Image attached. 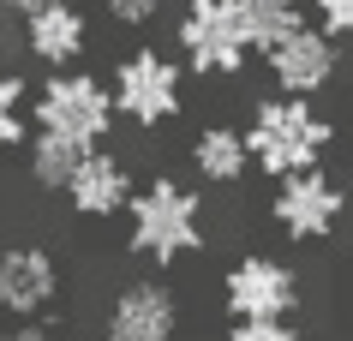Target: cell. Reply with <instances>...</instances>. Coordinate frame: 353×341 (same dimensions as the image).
<instances>
[{
	"label": "cell",
	"instance_id": "15",
	"mask_svg": "<svg viewBox=\"0 0 353 341\" xmlns=\"http://www.w3.org/2000/svg\"><path fill=\"white\" fill-rule=\"evenodd\" d=\"M245 24H252V42H258L263 54L288 42L294 30H305V0H240Z\"/></svg>",
	"mask_w": 353,
	"mask_h": 341
},
{
	"label": "cell",
	"instance_id": "9",
	"mask_svg": "<svg viewBox=\"0 0 353 341\" xmlns=\"http://www.w3.org/2000/svg\"><path fill=\"white\" fill-rule=\"evenodd\" d=\"M54 293H60V269H54L48 251H37V246L0 251V311H12V318H37Z\"/></svg>",
	"mask_w": 353,
	"mask_h": 341
},
{
	"label": "cell",
	"instance_id": "11",
	"mask_svg": "<svg viewBox=\"0 0 353 341\" xmlns=\"http://www.w3.org/2000/svg\"><path fill=\"white\" fill-rule=\"evenodd\" d=\"M66 198H72L78 216H114V209H126V204H132V174H126V162L108 156V150H90V156H84V168L72 174Z\"/></svg>",
	"mask_w": 353,
	"mask_h": 341
},
{
	"label": "cell",
	"instance_id": "1",
	"mask_svg": "<svg viewBox=\"0 0 353 341\" xmlns=\"http://www.w3.org/2000/svg\"><path fill=\"white\" fill-rule=\"evenodd\" d=\"M245 144H252V162H258L263 174L288 180V174H305L317 156H323L330 120H323L305 96H281V102H263V108L252 114Z\"/></svg>",
	"mask_w": 353,
	"mask_h": 341
},
{
	"label": "cell",
	"instance_id": "17",
	"mask_svg": "<svg viewBox=\"0 0 353 341\" xmlns=\"http://www.w3.org/2000/svg\"><path fill=\"white\" fill-rule=\"evenodd\" d=\"M228 341H294V329H288V318H240Z\"/></svg>",
	"mask_w": 353,
	"mask_h": 341
},
{
	"label": "cell",
	"instance_id": "10",
	"mask_svg": "<svg viewBox=\"0 0 353 341\" xmlns=\"http://www.w3.org/2000/svg\"><path fill=\"white\" fill-rule=\"evenodd\" d=\"M270 72L288 96H312L335 78V37L330 30H294L288 42L270 48Z\"/></svg>",
	"mask_w": 353,
	"mask_h": 341
},
{
	"label": "cell",
	"instance_id": "6",
	"mask_svg": "<svg viewBox=\"0 0 353 341\" xmlns=\"http://www.w3.org/2000/svg\"><path fill=\"white\" fill-rule=\"evenodd\" d=\"M341 186L335 180H323L317 168H305V174H288L281 180V192H276V222L294 234V240H330L335 234V222H341Z\"/></svg>",
	"mask_w": 353,
	"mask_h": 341
},
{
	"label": "cell",
	"instance_id": "21",
	"mask_svg": "<svg viewBox=\"0 0 353 341\" xmlns=\"http://www.w3.org/2000/svg\"><path fill=\"white\" fill-rule=\"evenodd\" d=\"M12 12H24V19H37V12H48V6H66V0H6Z\"/></svg>",
	"mask_w": 353,
	"mask_h": 341
},
{
	"label": "cell",
	"instance_id": "19",
	"mask_svg": "<svg viewBox=\"0 0 353 341\" xmlns=\"http://www.w3.org/2000/svg\"><path fill=\"white\" fill-rule=\"evenodd\" d=\"M162 12V0H108V19L114 24H150Z\"/></svg>",
	"mask_w": 353,
	"mask_h": 341
},
{
	"label": "cell",
	"instance_id": "5",
	"mask_svg": "<svg viewBox=\"0 0 353 341\" xmlns=\"http://www.w3.org/2000/svg\"><path fill=\"white\" fill-rule=\"evenodd\" d=\"M114 102H120V114L126 120H138V126H162L168 114L180 108V66L168 54H126L120 60V72H114Z\"/></svg>",
	"mask_w": 353,
	"mask_h": 341
},
{
	"label": "cell",
	"instance_id": "14",
	"mask_svg": "<svg viewBox=\"0 0 353 341\" xmlns=\"http://www.w3.org/2000/svg\"><path fill=\"white\" fill-rule=\"evenodd\" d=\"M84 144H72V138H60V132H37V144H30V180L48 192H66L72 186V174L84 168Z\"/></svg>",
	"mask_w": 353,
	"mask_h": 341
},
{
	"label": "cell",
	"instance_id": "20",
	"mask_svg": "<svg viewBox=\"0 0 353 341\" xmlns=\"http://www.w3.org/2000/svg\"><path fill=\"white\" fill-rule=\"evenodd\" d=\"M0 341H60V335L48 329V323H19V329H6Z\"/></svg>",
	"mask_w": 353,
	"mask_h": 341
},
{
	"label": "cell",
	"instance_id": "3",
	"mask_svg": "<svg viewBox=\"0 0 353 341\" xmlns=\"http://www.w3.org/2000/svg\"><path fill=\"white\" fill-rule=\"evenodd\" d=\"M114 114H120L114 90H102V78H84V72H54L48 84H42V96H37V126L72 138V144H84V150L108 138Z\"/></svg>",
	"mask_w": 353,
	"mask_h": 341
},
{
	"label": "cell",
	"instance_id": "8",
	"mask_svg": "<svg viewBox=\"0 0 353 341\" xmlns=\"http://www.w3.org/2000/svg\"><path fill=\"white\" fill-rule=\"evenodd\" d=\"M174 293L156 282H126L108 305V341H174Z\"/></svg>",
	"mask_w": 353,
	"mask_h": 341
},
{
	"label": "cell",
	"instance_id": "22",
	"mask_svg": "<svg viewBox=\"0 0 353 341\" xmlns=\"http://www.w3.org/2000/svg\"><path fill=\"white\" fill-rule=\"evenodd\" d=\"M186 6H216V0H186Z\"/></svg>",
	"mask_w": 353,
	"mask_h": 341
},
{
	"label": "cell",
	"instance_id": "7",
	"mask_svg": "<svg viewBox=\"0 0 353 341\" xmlns=\"http://www.w3.org/2000/svg\"><path fill=\"white\" fill-rule=\"evenodd\" d=\"M228 305L234 318H288L299 305V282L276 258H240L228 269Z\"/></svg>",
	"mask_w": 353,
	"mask_h": 341
},
{
	"label": "cell",
	"instance_id": "4",
	"mask_svg": "<svg viewBox=\"0 0 353 341\" xmlns=\"http://www.w3.org/2000/svg\"><path fill=\"white\" fill-rule=\"evenodd\" d=\"M180 48H186L192 72H240L258 42H252V24H245L240 0H216V6H186Z\"/></svg>",
	"mask_w": 353,
	"mask_h": 341
},
{
	"label": "cell",
	"instance_id": "12",
	"mask_svg": "<svg viewBox=\"0 0 353 341\" xmlns=\"http://www.w3.org/2000/svg\"><path fill=\"white\" fill-rule=\"evenodd\" d=\"M24 42H30L37 60L66 66V60L84 54V12H78L72 0H66V6H48V12H37V19H24Z\"/></svg>",
	"mask_w": 353,
	"mask_h": 341
},
{
	"label": "cell",
	"instance_id": "18",
	"mask_svg": "<svg viewBox=\"0 0 353 341\" xmlns=\"http://www.w3.org/2000/svg\"><path fill=\"white\" fill-rule=\"evenodd\" d=\"M330 37H353V0H312Z\"/></svg>",
	"mask_w": 353,
	"mask_h": 341
},
{
	"label": "cell",
	"instance_id": "16",
	"mask_svg": "<svg viewBox=\"0 0 353 341\" xmlns=\"http://www.w3.org/2000/svg\"><path fill=\"white\" fill-rule=\"evenodd\" d=\"M19 96H24V78H12V72H0V150H6V144H24Z\"/></svg>",
	"mask_w": 353,
	"mask_h": 341
},
{
	"label": "cell",
	"instance_id": "13",
	"mask_svg": "<svg viewBox=\"0 0 353 341\" xmlns=\"http://www.w3.org/2000/svg\"><path fill=\"white\" fill-rule=\"evenodd\" d=\"M245 156H252V144H245V132H234V126H210V132L192 138V162H198V174L216 180V186L240 180V174H245Z\"/></svg>",
	"mask_w": 353,
	"mask_h": 341
},
{
	"label": "cell",
	"instance_id": "2",
	"mask_svg": "<svg viewBox=\"0 0 353 341\" xmlns=\"http://www.w3.org/2000/svg\"><path fill=\"white\" fill-rule=\"evenodd\" d=\"M132 246L150 264H174L186 251L204 246V222H198V198L174 180H150L144 192H132Z\"/></svg>",
	"mask_w": 353,
	"mask_h": 341
}]
</instances>
